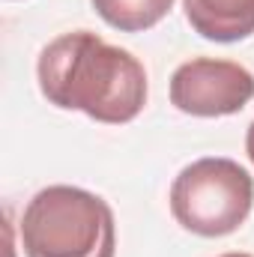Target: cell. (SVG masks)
I'll list each match as a JSON object with an SVG mask.
<instances>
[{
  "mask_svg": "<svg viewBox=\"0 0 254 257\" xmlns=\"http://www.w3.org/2000/svg\"><path fill=\"white\" fill-rule=\"evenodd\" d=\"M36 78L51 105L111 126L135 120L147 105L141 60L90 30L63 33L48 42L39 54Z\"/></svg>",
  "mask_w": 254,
  "mask_h": 257,
  "instance_id": "1",
  "label": "cell"
},
{
  "mask_svg": "<svg viewBox=\"0 0 254 257\" xmlns=\"http://www.w3.org/2000/svg\"><path fill=\"white\" fill-rule=\"evenodd\" d=\"M21 248L27 257H114V212L99 194L78 186H48L24 206Z\"/></svg>",
  "mask_w": 254,
  "mask_h": 257,
  "instance_id": "2",
  "label": "cell"
},
{
  "mask_svg": "<svg viewBox=\"0 0 254 257\" xmlns=\"http://www.w3.org/2000/svg\"><path fill=\"white\" fill-rule=\"evenodd\" d=\"M254 203V180L233 159H197L171 186V212L180 227L197 236H227L239 230Z\"/></svg>",
  "mask_w": 254,
  "mask_h": 257,
  "instance_id": "3",
  "label": "cell"
},
{
  "mask_svg": "<svg viewBox=\"0 0 254 257\" xmlns=\"http://www.w3.org/2000/svg\"><path fill=\"white\" fill-rule=\"evenodd\" d=\"M254 99V75L233 60L194 57L171 78V102L191 117H227Z\"/></svg>",
  "mask_w": 254,
  "mask_h": 257,
  "instance_id": "4",
  "label": "cell"
},
{
  "mask_svg": "<svg viewBox=\"0 0 254 257\" xmlns=\"http://www.w3.org/2000/svg\"><path fill=\"white\" fill-rule=\"evenodd\" d=\"M191 30L209 42H239L254 33V0H183Z\"/></svg>",
  "mask_w": 254,
  "mask_h": 257,
  "instance_id": "5",
  "label": "cell"
},
{
  "mask_svg": "<svg viewBox=\"0 0 254 257\" xmlns=\"http://www.w3.org/2000/svg\"><path fill=\"white\" fill-rule=\"evenodd\" d=\"M93 9L105 24L123 33H141L156 27L174 9V0H93Z\"/></svg>",
  "mask_w": 254,
  "mask_h": 257,
  "instance_id": "6",
  "label": "cell"
},
{
  "mask_svg": "<svg viewBox=\"0 0 254 257\" xmlns=\"http://www.w3.org/2000/svg\"><path fill=\"white\" fill-rule=\"evenodd\" d=\"M245 153H248V159L254 165V123L248 126V135H245Z\"/></svg>",
  "mask_w": 254,
  "mask_h": 257,
  "instance_id": "7",
  "label": "cell"
},
{
  "mask_svg": "<svg viewBox=\"0 0 254 257\" xmlns=\"http://www.w3.org/2000/svg\"><path fill=\"white\" fill-rule=\"evenodd\" d=\"M221 257H251V254H242V251H230V254H221Z\"/></svg>",
  "mask_w": 254,
  "mask_h": 257,
  "instance_id": "8",
  "label": "cell"
}]
</instances>
